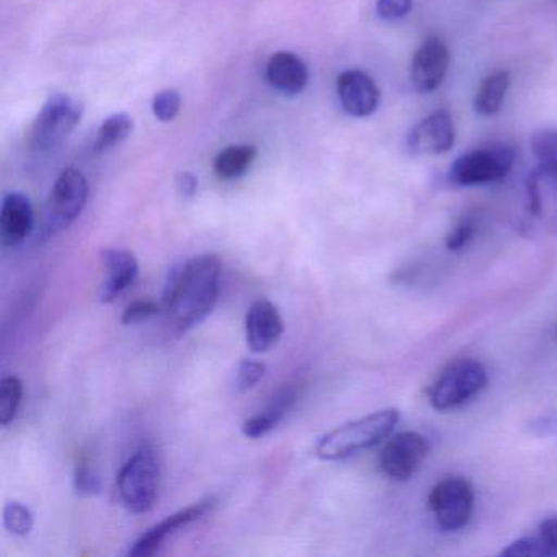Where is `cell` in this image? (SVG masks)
Returning a JSON list of instances; mask_svg holds the SVG:
<instances>
[{
    "mask_svg": "<svg viewBox=\"0 0 557 557\" xmlns=\"http://www.w3.org/2000/svg\"><path fill=\"white\" fill-rule=\"evenodd\" d=\"M528 211L550 233H557V168L537 164L528 177Z\"/></svg>",
    "mask_w": 557,
    "mask_h": 557,
    "instance_id": "11",
    "label": "cell"
},
{
    "mask_svg": "<svg viewBox=\"0 0 557 557\" xmlns=\"http://www.w3.org/2000/svg\"><path fill=\"white\" fill-rule=\"evenodd\" d=\"M133 132L132 116L126 113H116V115L109 116L106 122L100 125L97 132L96 148L97 152L110 151L122 145Z\"/></svg>",
    "mask_w": 557,
    "mask_h": 557,
    "instance_id": "22",
    "label": "cell"
},
{
    "mask_svg": "<svg viewBox=\"0 0 557 557\" xmlns=\"http://www.w3.org/2000/svg\"><path fill=\"white\" fill-rule=\"evenodd\" d=\"M412 0H377L376 14L383 21L396 22L412 11Z\"/></svg>",
    "mask_w": 557,
    "mask_h": 557,
    "instance_id": "30",
    "label": "cell"
},
{
    "mask_svg": "<svg viewBox=\"0 0 557 557\" xmlns=\"http://www.w3.org/2000/svg\"><path fill=\"white\" fill-rule=\"evenodd\" d=\"M267 81L273 89L285 96H298L309 83L305 61L288 51H278L267 63Z\"/></svg>",
    "mask_w": 557,
    "mask_h": 557,
    "instance_id": "18",
    "label": "cell"
},
{
    "mask_svg": "<svg viewBox=\"0 0 557 557\" xmlns=\"http://www.w3.org/2000/svg\"><path fill=\"white\" fill-rule=\"evenodd\" d=\"M531 151L543 165L557 168V132L544 129L531 138Z\"/></svg>",
    "mask_w": 557,
    "mask_h": 557,
    "instance_id": "26",
    "label": "cell"
},
{
    "mask_svg": "<svg viewBox=\"0 0 557 557\" xmlns=\"http://www.w3.org/2000/svg\"><path fill=\"white\" fill-rule=\"evenodd\" d=\"M429 505L442 530H461L474 510V488L465 478L443 479L430 491Z\"/></svg>",
    "mask_w": 557,
    "mask_h": 557,
    "instance_id": "8",
    "label": "cell"
},
{
    "mask_svg": "<svg viewBox=\"0 0 557 557\" xmlns=\"http://www.w3.org/2000/svg\"><path fill=\"white\" fill-rule=\"evenodd\" d=\"M265 363L259 360H243L237 364L236 376H234V389L244 394L253 389L265 376Z\"/></svg>",
    "mask_w": 557,
    "mask_h": 557,
    "instance_id": "25",
    "label": "cell"
},
{
    "mask_svg": "<svg viewBox=\"0 0 557 557\" xmlns=\"http://www.w3.org/2000/svg\"><path fill=\"white\" fill-rule=\"evenodd\" d=\"M35 214L30 198L21 191L5 195L0 210V239L5 247H15L34 230Z\"/></svg>",
    "mask_w": 557,
    "mask_h": 557,
    "instance_id": "17",
    "label": "cell"
},
{
    "mask_svg": "<svg viewBox=\"0 0 557 557\" xmlns=\"http://www.w3.org/2000/svg\"><path fill=\"white\" fill-rule=\"evenodd\" d=\"M161 311L162 306L158 305V302L151 301V299H138V301L132 302V305L125 309L122 315V322L125 325L139 324V322L154 318V315H158Z\"/></svg>",
    "mask_w": 557,
    "mask_h": 557,
    "instance_id": "29",
    "label": "cell"
},
{
    "mask_svg": "<svg viewBox=\"0 0 557 557\" xmlns=\"http://www.w3.org/2000/svg\"><path fill=\"white\" fill-rule=\"evenodd\" d=\"M429 455V442L417 432L393 436L380 455V468L394 481H409Z\"/></svg>",
    "mask_w": 557,
    "mask_h": 557,
    "instance_id": "9",
    "label": "cell"
},
{
    "mask_svg": "<svg viewBox=\"0 0 557 557\" xmlns=\"http://www.w3.org/2000/svg\"><path fill=\"white\" fill-rule=\"evenodd\" d=\"M152 112L159 122H172L181 112V96L175 90H162L152 100Z\"/></svg>",
    "mask_w": 557,
    "mask_h": 557,
    "instance_id": "27",
    "label": "cell"
},
{
    "mask_svg": "<svg viewBox=\"0 0 557 557\" xmlns=\"http://www.w3.org/2000/svg\"><path fill=\"white\" fill-rule=\"evenodd\" d=\"M89 198V184L83 172L66 169L53 185L44 214V236L63 233L83 214Z\"/></svg>",
    "mask_w": 557,
    "mask_h": 557,
    "instance_id": "5",
    "label": "cell"
},
{
    "mask_svg": "<svg viewBox=\"0 0 557 557\" xmlns=\"http://www.w3.org/2000/svg\"><path fill=\"white\" fill-rule=\"evenodd\" d=\"M513 164L515 152L510 146H484L459 156L453 162L449 168V182L461 187L492 184L507 177Z\"/></svg>",
    "mask_w": 557,
    "mask_h": 557,
    "instance_id": "7",
    "label": "cell"
},
{
    "mask_svg": "<svg viewBox=\"0 0 557 557\" xmlns=\"http://www.w3.org/2000/svg\"><path fill=\"white\" fill-rule=\"evenodd\" d=\"M285 332L278 309L269 299H257L246 315L247 347L253 354H265L275 347Z\"/></svg>",
    "mask_w": 557,
    "mask_h": 557,
    "instance_id": "13",
    "label": "cell"
},
{
    "mask_svg": "<svg viewBox=\"0 0 557 557\" xmlns=\"http://www.w3.org/2000/svg\"><path fill=\"white\" fill-rule=\"evenodd\" d=\"M213 498H207V500L198 502V504L190 505V507L184 508V510L165 518L161 523L146 531V533L129 547L128 556L148 557L158 553L159 547L162 546V543H164L169 536H172V534L181 530V528L188 527V524L194 523V521L200 520L203 515H207L208 511L213 508Z\"/></svg>",
    "mask_w": 557,
    "mask_h": 557,
    "instance_id": "16",
    "label": "cell"
},
{
    "mask_svg": "<svg viewBox=\"0 0 557 557\" xmlns=\"http://www.w3.org/2000/svg\"><path fill=\"white\" fill-rule=\"evenodd\" d=\"M510 87L507 71H497L482 81L474 97V110L482 116H492L502 109L505 96Z\"/></svg>",
    "mask_w": 557,
    "mask_h": 557,
    "instance_id": "20",
    "label": "cell"
},
{
    "mask_svg": "<svg viewBox=\"0 0 557 557\" xmlns=\"http://www.w3.org/2000/svg\"><path fill=\"white\" fill-rule=\"evenodd\" d=\"M4 527L8 528L9 533L15 536H27L34 528V513L27 505L21 502H9L4 507Z\"/></svg>",
    "mask_w": 557,
    "mask_h": 557,
    "instance_id": "24",
    "label": "cell"
},
{
    "mask_svg": "<svg viewBox=\"0 0 557 557\" xmlns=\"http://www.w3.org/2000/svg\"><path fill=\"white\" fill-rule=\"evenodd\" d=\"M221 262L198 256L174 267L165 280L162 312L177 332H187L213 312L220 296Z\"/></svg>",
    "mask_w": 557,
    "mask_h": 557,
    "instance_id": "1",
    "label": "cell"
},
{
    "mask_svg": "<svg viewBox=\"0 0 557 557\" xmlns=\"http://www.w3.org/2000/svg\"><path fill=\"white\" fill-rule=\"evenodd\" d=\"M449 70V50L438 37H429L413 54L410 83L420 94L433 92L442 86Z\"/></svg>",
    "mask_w": 557,
    "mask_h": 557,
    "instance_id": "10",
    "label": "cell"
},
{
    "mask_svg": "<svg viewBox=\"0 0 557 557\" xmlns=\"http://www.w3.org/2000/svg\"><path fill=\"white\" fill-rule=\"evenodd\" d=\"M298 400V389L295 386L285 387L276 394L275 399L257 416L250 417L243 423V433L247 438L259 440L269 435L280 422L286 412L292 410Z\"/></svg>",
    "mask_w": 557,
    "mask_h": 557,
    "instance_id": "19",
    "label": "cell"
},
{
    "mask_svg": "<svg viewBox=\"0 0 557 557\" xmlns=\"http://www.w3.org/2000/svg\"><path fill=\"white\" fill-rule=\"evenodd\" d=\"M256 158L257 149L253 146H230L216 156L213 169L218 177L223 181H234V178L243 177L249 171Z\"/></svg>",
    "mask_w": 557,
    "mask_h": 557,
    "instance_id": "21",
    "label": "cell"
},
{
    "mask_svg": "<svg viewBox=\"0 0 557 557\" xmlns=\"http://www.w3.org/2000/svg\"><path fill=\"white\" fill-rule=\"evenodd\" d=\"M120 498L132 513L154 508L161 487V466L151 446H141L123 466L116 478Z\"/></svg>",
    "mask_w": 557,
    "mask_h": 557,
    "instance_id": "3",
    "label": "cell"
},
{
    "mask_svg": "<svg viewBox=\"0 0 557 557\" xmlns=\"http://www.w3.org/2000/svg\"><path fill=\"white\" fill-rule=\"evenodd\" d=\"M103 278L100 283V301L112 302L138 280L139 263L135 253L125 249H103Z\"/></svg>",
    "mask_w": 557,
    "mask_h": 557,
    "instance_id": "15",
    "label": "cell"
},
{
    "mask_svg": "<svg viewBox=\"0 0 557 557\" xmlns=\"http://www.w3.org/2000/svg\"><path fill=\"white\" fill-rule=\"evenodd\" d=\"M399 422L396 409H383L358 420L344 423L322 436L315 445V456L324 461H341L364 449L380 445Z\"/></svg>",
    "mask_w": 557,
    "mask_h": 557,
    "instance_id": "2",
    "label": "cell"
},
{
    "mask_svg": "<svg viewBox=\"0 0 557 557\" xmlns=\"http://www.w3.org/2000/svg\"><path fill=\"white\" fill-rule=\"evenodd\" d=\"M475 233V221L472 216L462 218L458 224H456L455 230L448 234L446 237V247L449 250H459L472 239Z\"/></svg>",
    "mask_w": 557,
    "mask_h": 557,
    "instance_id": "31",
    "label": "cell"
},
{
    "mask_svg": "<svg viewBox=\"0 0 557 557\" xmlns=\"http://www.w3.org/2000/svg\"><path fill=\"white\" fill-rule=\"evenodd\" d=\"M74 487H76L77 494L94 495L99 494L100 478L94 468H90L87 459H81L76 466V472H74Z\"/></svg>",
    "mask_w": 557,
    "mask_h": 557,
    "instance_id": "28",
    "label": "cell"
},
{
    "mask_svg": "<svg viewBox=\"0 0 557 557\" xmlns=\"http://www.w3.org/2000/svg\"><path fill=\"white\" fill-rule=\"evenodd\" d=\"M24 397L21 377L5 376L0 381V423L8 426L17 417Z\"/></svg>",
    "mask_w": 557,
    "mask_h": 557,
    "instance_id": "23",
    "label": "cell"
},
{
    "mask_svg": "<svg viewBox=\"0 0 557 557\" xmlns=\"http://www.w3.org/2000/svg\"><path fill=\"white\" fill-rule=\"evenodd\" d=\"M456 129L446 110H435L409 133V148L416 154H445L455 145Z\"/></svg>",
    "mask_w": 557,
    "mask_h": 557,
    "instance_id": "12",
    "label": "cell"
},
{
    "mask_svg": "<svg viewBox=\"0 0 557 557\" xmlns=\"http://www.w3.org/2000/svg\"><path fill=\"white\" fill-rule=\"evenodd\" d=\"M83 113V103L64 94H54L35 119L28 135V145L34 151H51L79 125Z\"/></svg>",
    "mask_w": 557,
    "mask_h": 557,
    "instance_id": "6",
    "label": "cell"
},
{
    "mask_svg": "<svg viewBox=\"0 0 557 557\" xmlns=\"http://www.w3.org/2000/svg\"><path fill=\"white\" fill-rule=\"evenodd\" d=\"M337 94L342 109L357 119L373 115L380 107V89L363 71L351 70L342 73L337 79Z\"/></svg>",
    "mask_w": 557,
    "mask_h": 557,
    "instance_id": "14",
    "label": "cell"
},
{
    "mask_svg": "<svg viewBox=\"0 0 557 557\" xmlns=\"http://www.w3.org/2000/svg\"><path fill=\"white\" fill-rule=\"evenodd\" d=\"M177 190L184 198L195 197L198 190V178L190 172H181L177 175Z\"/></svg>",
    "mask_w": 557,
    "mask_h": 557,
    "instance_id": "33",
    "label": "cell"
},
{
    "mask_svg": "<svg viewBox=\"0 0 557 557\" xmlns=\"http://www.w3.org/2000/svg\"><path fill=\"white\" fill-rule=\"evenodd\" d=\"M487 384L484 364L472 358L453 361L430 386L429 400L436 410H449L478 396Z\"/></svg>",
    "mask_w": 557,
    "mask_h": 557,
    "instance_id": "4",
    "label": "cell"
},
{
    "mask_svg": "<svg viewBox=\"0 0 557 557\" xmlns=\"http://www.w3.org/2000/svg\"><path fill=\"white\" fill-rule=\"evenodd\" d=\"M536 534L543 543L546 556H557V515L544 520L537 528Z\"/></svg>",
    "mask_w": 557,
    "mask_h": 557,
    "instance_id": "32",
    "label": "cell"
}]
</instances>
